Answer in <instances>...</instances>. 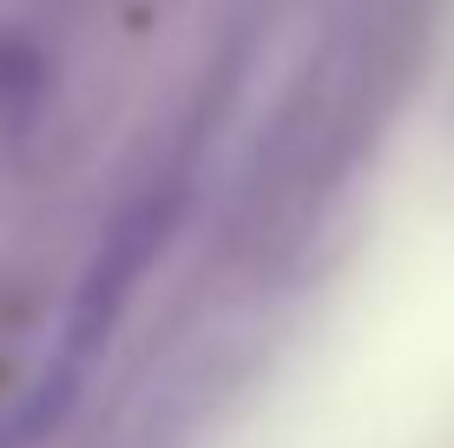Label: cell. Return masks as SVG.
Instances as JSON below:
<instances>
[{"label":"cell","mask_w":454,"mask_h":448,"mask_svg":"<svg viewBox=\"0 0 454 448\" xmlns=\"http://www.w3.org/2000/svg\"><path fill=\"white\" fill-rule=\"evenodd\" d=\"M165 224H171V205L165 198H145V205H132L99 238L92 264L80 271V284H73V303H67V317H59V336H53V350H46L40 376L20 389V403L0 415V448H34L46 428H59V415L80 403L92 363L113 343L125 303H132V290H138V277L159 257Z\"/></svg>","instance_id":"obj_1"}]
</instances>
